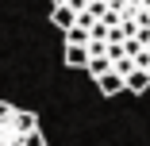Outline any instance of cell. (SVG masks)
<instances>
[{"label": "cell", "instance_id": "cell-1", "mask_svg": "<svg viewBox=\"0 0 150 146\" xmlns=\"http://www.w3.org/2000/svg\"><path fill=\"white\" fill-rule=\"evenodd\" d=\"M27 131H39V115L23 111V108H12L4 119H0V146H19Z\"/></svg>", "mask_w": 150, "mask_h": 146}, {"label": "cell", "instance_id": "cell-2", "mask_svg": "<svg viewBox=\"0 0 150 146\" xmlns=\"http://www.w3.org/2000/svg\"><path fill=\"white\" fill-rule=\"evenodd\" d=\"M146 89H150V77H146L142 69H135V73H127V77H123V92H135V96H142Z\"/></svg>", "mask_w": 150, "mask_h": 146}, {"label": "cell", "instance_id": "cell-3", "mask_svg": "<svg viewBox=\"0 0 150 146\" xmlns=\"http://www.w3.org/2000/svg\"><path fill=\"white\" fill-rule=\"evenodd\" d=\"M50 23L58 27V31H69V27L77 23V16H73V12H69V8L62 4V8H50Z\"/></svg>", "mask_w": 150, "mask_h": 146}, {"label": "cell", "instance_id": "cell-4", "mask_svg": "<svg viewBox=\"0 0 150 146\" xmlns=\"http://www.w3.org/2000/svg\"><path fill=\"white\" fill-rule=\"evenodd\" d=\"M85 73L88 77H104V73H112V58H88V62H85Z\"/></svg>", "mask_w": 150, "mask_h": 146}, {"label": "cell", "instance_id": "cell-5", "mask_svg": "<svg viewBox=\"0 0 150 146\" xmlns=\"http://www.w3.org/2000/svg\"><path fill=\"white\" fill-rule=\"evenodd\" d=\"M96 85H100V92H104V96L123 92V77H115V73H104V77H96Z\"/></svg>", "mask_w": 150, "mask_h": 146}, {"label": "cell", "instance_id": "cell-6", "mask_svg": "<svg viewBox=\"0 0 150 146\" xmlns=\"http://www.w3.org/2000/svg\"><path fill=\"white\" fill-rule=\"evenodd\" d=\"M85 62H88L85 46H66V66L69 69H85Z\"/></svg>", "mask_w": 150, "mask_h": 146}, {"label": "cell", "instance_id": "cell-7", "mask_svg": "<svg viewBox=\"0 0 150 146\" xmlns=\"http://www.w3.org/2000/svg\"><path fill=\"white\" fill-rule=\"evenodd\" d=\"M66 46H88V35H85V27H69V31H66Z\"/></svg>", "mask_w": 150, "mask_h": 146}, {"label": "cell", "instance_id": "cell-8", "mask_svg": "<svg viewBox=\"0 0 150 146\" xmlns=\"http://www.w3.org/2000/svg\"><path fill=\"white\" fill-rule=\"evenodd\" d=\"M19 146H46V135H42V131H27Z\"/></svg>", "mask_w": 150, "mask_h": 146}, {"label": "cell", "instance_id": "cell-9", "mask_svg": "<svg viewBox=\"0 0 150 146\" xmlns=\"http://www.w3.org/2000/svg\"><path fill=\"white\" fill-rule=\"evenodd\" d=\"M12 108H16V104H8V100H0V119H4V115H8Z\"/></svg>", "mask_w": 150, "mask_h": 146}, {"label": "cell", "instance_id": "cell-10", "mask_svg": "<svg viewBox=\"0 0 150 146\" xmlns=\"http://www.w3.org/2000/svg\"><path fill=\"white\" fill-rule=\"evenodd\" d=\"M62 4H66V0H50V8H62Z\"/></svg>", "mask_w": 150, "mask_h": 146}]
</instances>
